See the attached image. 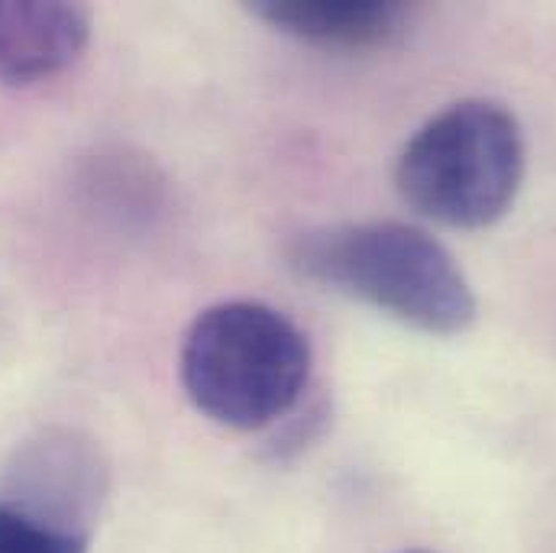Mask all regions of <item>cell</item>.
Returning <instances> with one entry per match:
<instances>
[{
    "instance_id": "7a4b0ae2",
    "label": "cell",
    "mask_w": 556,
    "mask_h": 553,
    "mask_svg": "<svg viewBox=\"0 0 556 553\" xmlns=\"http://www.w3.org/2000/svg\"><path fill=\"white\" fill-rule=\"evenodd\" d=\"M307 373V337L260 301H224L201 311L181 347L188 399L201 415L237 430H260L288 415Z\"/></svg>"
},
{
    "instance_id": "5b68a950",
    "label": "cell",
    "mask_w": 556,
    "mask_h": 553,
    "mask_svg": "<svg viewBox=\"0 0 556 553\" xmlns=\"http://www.w3.org/2000/svg\"><path fill=\"white\" fill-rule=\"evenodd\" d=\"M91 39L81 3L0 0V81L26 88L65 72Z\"/></svg>"
},
{
    "instance_id": "6da1fadb",
    "label": "cell",
    "mask_w": 556,
    "mask_h": 553,
    "mask_svg": "<svg viewBox=\"0 0 556 553\" xmlns=\"http://www.w3.org/2000/svg\"><path fill=\"white\" fill-rule=\"evenodd\" d=\"M288 266L424 334L453 337L476 321V294L459 263L412 224L376 221L298 234Z\"/></svg>"
},
{
    "instance_id": "3957f363",
    "label": "cell",
    "mask_w": 556,
    "mask_h": 553,
    "mask_svg": "<svg viewBox=\"0 0 556 553\" xmlns=\"http://www.w3.org/2000/svg\"><path fill=\"white\" fill-rule=\"evenodd\" d=\"M525 178V137L495 101H459L430 117L399 155L395 185L408 208L443 227L495 224Z\"/></svg>"
},
{
    "instance_id": "8992f818",
    "label": "cell",
    "mask_w": 556,
    "mask_h": 553,
    "mask_svg": "<svg viewBox=\"0 0 556 553\" xmlns=\"http://www.w3.org/2000/svg\"><path fill=\"white\" fill-rule=\"evenodd\" d=\"M253 13L288 36L324 49H376L395 39L408 20L386 0H260Z\"/></svg>"
},
{
    "instance_id": "277c9868",
    "label": "cell",
    "mask_w": 556,
    "mask_h": 553,
    "mask_svg": "<svg viewBox=\"0 0 556 553\" xmlns=\"http://www.w3.org/2000/svg\"><path fill=\"white\" fill-rule=\"evenodd\" d=\"M108 495V463L75 430H42L10 460L0 499L49 525L91 535Z\"/></svg>"
},
{
    "instance_id": "52a82bcc",
    "label": "cell",
    "mask_w": 556,
    "mask_h": 553,
    "mask_svg": "<svg viewBox=\"0 0 556 553\" xmlns=\"http://www.w3.org/2000/svg\"><path fill=\"white\" fill-rule=\"evenodd\" d=\"M91 535L68 531L0 499V553H88Z\"/></svg>"
}]
</instances>
